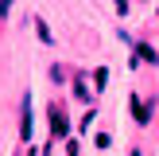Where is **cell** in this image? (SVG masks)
<instances>
[{"instance_id": "cell-1", "label": "cell", "mask_w": 159, "mask_h": 156, "mask_svg": "<svg viewBox=\"0 0 159 156\" xmlns=\"http://www.w3.org/2000/svg\"><path fill=\"white\" fill-rule=\"evenodd\" d=\"M51 133H54V140H70V121L62 113V105H51Z\"/></svg>"}, {"instance_id": "cell-2", "label": "cell", "mask_w": 159, "mask_h": 156, "mask_svg": "<svg viewBox=\"0 0 159 156\" xmlns=\"http://www.w3.org/2000/svg\"><path fill=\"white\" fill-rule=\"evenodd\" d=\"M128 109H132V117H136L140 125H148V121H152V109H148L144 101L136 98V94H128Z\"/></svg>"}, {"instance_id": "cell-3", "label": "cell", "mask_w": 159, "mask_h": 156, "mask_svg": "<svg viewBox=\"0 0 159 156\" xmlns=\"http://www.w3.org/2000/svg\"><path fill=\"white\" fill-rule=\"evenodd\" d=\"M20 137L31 140V94H23V113H20Z\"/></svg>"}, {"instance_id": "cell-4", "label": "cell", "mask_w": 159, "mask_h": 156, "mask_svg": "<svg viewBox=\"0 0 159 156\" xmlns=\"http://www.w3.org/2000/svg\"><path fill=\"white\" fill-rule=\"evenodd\" d=\"M136 59H144V62H152V66H155V62H159V51H155L152 43H136Z\"/></svg>"}, {"instance_id": "cell-5", "label": "cell", "mask_w": 159, "mask_h": 156, "mask_svg": "<svg viewBox=\"0 0 159 156\" xmlns=\"http://www.w3.org/2000/svg\"><path fill=\"white\" fill-rule=\"evenodd\" d=\"M35 31H39V39H43L47 47L54 43V35H51V27H47V20H43V16H35Z\"/></svg>"}, {"instance_id": "cell-6", "label": "cell", "mask_w": 159, "mask_h": 156, "mask_svg": "<svg viewBox=\"0 0 159 156\" xmlns=\"http://www.w3.org/2000/svg\"><path fill=\"white\" fill-rule=\"evenodd\" d=\"M93 86H97V90L109 86V66H97V70H93Z\"/></svg>"}, {"instance_id": "cell-7", "label": "cell", "mask_w": 159, "mask_h": 156, "mask_svg": "<svg viewBox=\"0 0 159 156\" xmlns=\"http://www.w3.org/2000/svg\"><path fill=\"white\" fill-rule=\"evenodd\" d=\"M93 144H97V148H109V144H113V137L101 129V133H93Z\"/></svg>"}, {"instance_id": "cell-8", "label": "cell", "mask_w": 159, "mask_h": 156, "mask_svg": "<svg viewBox=\"0 0 159 156\" xmlns=\"http://www.w3.org/2000/svg\"><path fill=\"white\" fill-rule=\"evenodd\" d=\"M8 12H12V0H0V16L8 20Z\"/></svg>"}, {"instance_id": "cell-9", "label": "cell", "mask_w": 159, "mask_h": 156, "mask_svg": "<svg viewBox=\"0 0 159 156\" xmlns=\"http://www.w3.org/2000/svg\"><path fill=\"white\" fill-rule=\"evenodd\" d=\"M116 16H128V0H116Z\"/></svg>"}]
</instances>
